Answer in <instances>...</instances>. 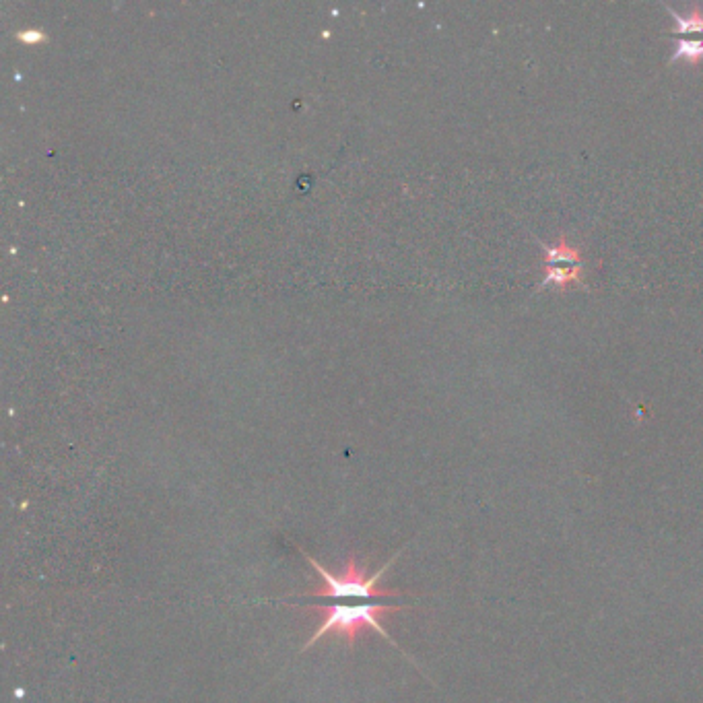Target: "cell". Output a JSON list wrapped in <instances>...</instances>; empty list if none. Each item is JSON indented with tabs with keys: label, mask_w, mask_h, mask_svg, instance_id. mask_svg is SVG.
Returning a JSON list of instances; mask_svg holds the SVG:
<instances>
[{
	"label": "cell",
	"mask_w": 703,
	"mask_h": 703,
	"mask_svg": "<svg viewBox=\"0 0 703 703\" xmlns=\"http://www.w3.org/2000/svg\"><path fill=\"white\" fill-rule=\"evenodd\" d=\"M677 62H687L691 66H697L703 62V40H691V38H679L673 50V56L668 58V64Z\"/></svg>",
	"instance_id": "6"
},
{
	"label": "cell",
	"mask_w": 703,
	"mask_h": 703,
	"mask_svg": "<svg viewBox=\"0 0 703 703\" xmlns=\"http://www.w3.org/2000/svg\"><path fill=\"white\" fill-rule=\"evenodd\" d=\"M310 609H316L322 613L320 617V625L318 629L310 635V640L304 644L301 650H310L314 644H318L326 635H337L341 638L349 648L355 646L359 635L365 629H374L378 631L382 638L394 646L396 650H400V646L390 638L386 627L382 625V621L396 611H403L405 605H380V602H374V605H306ZM400 654H405L400 650Z\"/></svg>",
	"instance_id": "1"
},
{
	"label": "cell",
	"mask_w": 703,
	"mask_h": 703,
	"mask_svg": "<svg viewBox=\"0 0 703 703\" xmlns=\"http://www.w3.org/2000/svg\"><path fill=\"white\" fill-rule=\"evenodd\" d=\"M666 13L671 15L677 23V33L681 38H689L693 33H701L703 36V7H693L687 13H677L673 7L664 5Z\"/></svg>",
	"instance_id": "5"
},
{
	"label": "cell",
	"mask_w": 703,
	"mask_h": 703,
	"mask_svg": "<svg viewBox=\"0 0 703 703\" xmlns=\"http://www.w3.org/2000/svg\"><path fill=\"white\" fill-rule=\"evenodd\" d=\"M301 555H304L308 559V563L316 569V572L322 576L324 584L322 588L314 590V592H306V594H299L297 598H361V600H374V598H398V596H403L405 592H400V590H386V588H380L378 582L380 578L388 572L390 565L398 559L400 551L396 555H392L376 574L372 576H367V565H359L357 557L355 555H349V559L343 563V569H341V574H330L328 569L318 561L314 559L308 551L304 549H299Z\"/></svg>",
	"instance_id": "2"
},
{
	"label": "cell",
	"mask_w": 703,
	"mask_h": 703,
	"mask_svg": "<svg viewBox=\"0 0 703 703\" xmlns=\"http://www.w3.org/2000/svg\"><path fill=\"white\" fill-rule=\"evenodd\" d=\"M572 285H580L586 289V281H584V266H578V269H561V266H545V279L541 281V285L537 287V291L545 289V287H553V289H569Z\"/></svg>",
	"instance_id": "4"
},
{
	"label": "cell",
	"mask_w": 703,
	"mask_h": 703,
	"mask_svg": "<svg viewBox=\"0 0 703 703\" xmlns=\"http://www.w3.org/2000/svg\"><path fill=\"white\" fill-rule=\"evenodd\" d=\"M545 250V266H561V269H578L582 264V250L574 244H569L565 236L559 238L557 244H545L539 240Z\"/></svg>",
	"instance_id": "3"
}]
</instances>
